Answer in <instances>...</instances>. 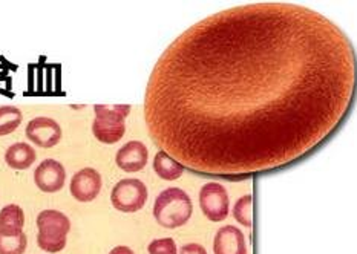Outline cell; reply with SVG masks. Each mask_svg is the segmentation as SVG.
Segmentation results:
<instances>
[{
	"mask_svg": "<svg viewBox=\"0 0 357 254\" xmlns=\"http://www.w3.org/2000/svg\"><path fill=\"white\" fill-rule=\"evenodd\" d=\"M147 201V187L143 181L126 178L115 184L111 193V203L115 210L135 213L142 210Z\"/></svg>",
	"mask_w": 357,
	"mask_h": 254,
	"instance_id": "obj_5",
	"label": "cell"
},
{
	"mask_svg": "<svg viewBox=\"0 0 357 254\" xmlns=\"http://www.w3.org/2000/svg\"><path fill=\"white\" fill-rule=\"evenodd\" d=\"M36 150L26 143H15L6 149L5 161L14 170H26L34 164Z\"/></svg>",
	"mask_w": 357,
	"mask_h": 254,
	"instance_id": "obj_12",
	"label": "cell"
},
{
	"mask_svg": "<svg viewBox=\"0 0 357 254\" xmlns=\"http://www.w3.org/2000/svg\"><path fill=\"white\" fill-rule=\"evenodd\" d=\"M356 81L354 46L324 14L241 5L192 25L161 54L146 86V126L160 150L193 172H268L337 132Z\"/></svg>",
	"mask_w": 357,
	"mask_h": 254,
	"instance_id": "obj_1",
	"label": "cell"
},
{
	"mask_svg": "<svg viewBox=\"0 0 357 254\" xmlns=\"http://www.w3.org/2000/svg\"><path fill=\"white\" fill-rule=\"evenodd\" d=\"M193 207L192 199L184 190L170 187L161 191L153 204V216L165 228H178L189 222Z\"/></svg>",
	"mask_w": 357,
	"mask_h": 254,
	"instance_id": "obj_2",
	"label": "cell"
},
{
	"mask_svg": "<svg viewBox=\"0 0 357 254\" xmlns=\"http://www.w3.org/2000/svg\"><path fill=\"white\" fill-rule=\"evenodd\" d=\"M253 196L252 195H244L241 196L235 207H234V216L239 222L241 225H244L247 228L252 227V218H253Z\"/></svg>",
	"mask_w": 357,
	"mask_h": 254,
	"instance_id": "obj_17",
	"label": "cell"
},
{
	"mask_svg": "<svg viewBox=\"0 0 357 254\" xmlns=\"http://www.w3.org/2000/svg\"><path fill=\"white\" fill-rule=\"evenodd\" d=\"M147 158H149L147 145H144L142 141H129L117 152L115 163L121 170L134 173L143 170L147 164Z\"/></svg>",
	"mask_w": 357,
	"mask_h": 254,
	"instance_id": "obj_10",
	"label": "cell"
},
{
	"mask_svg": "<svg viewBox=\"0 0 357 254\" xmlns=\"http://www.w3.org/2000/svg\"><path fill=\"white\" fill-rule=\"evenodd\" d=\"M37 244L43 251L59 253L66 247V236L71 232V221L59 210H43L37 216Z\"/></svg>",
	"mask_w": 357,
	"mask_h": 254,
	"instance_id": "obj_4",
	"label": "cell"
},
{
	"mask_svg": "<svg viewBox=\"0 0 357 254\" xmlns=\"http://www.w3.org/2000/svg\"><path fill=\"white\" fill-rule=\"evenodd\" d=\"M215 254H247L245 236L239 228L226 225L216 232L213 241Z\"/></svg>",
	"mask_w": 357,
	"mask_h": 254,
	"instance_id": "obj_11",
	"label": "cell"
},
{
	"mask_svg": "<svg viewBox=\"0 0 357 254\" xmlns=\"http://www.w3.org/2000/svg\"><path fill=\"white\" fill-rule=\"evenodd\" d=\"M26 136L31 143H34L38 148L51 149L61 140V127L56 120L37 117L28 122Z\"/></svg>",
	"mask_w": 357,
	"mask_h": 254,
	"instance_id": "obj_7",
	"label": "cell"
},
{
	"mask_svg": "<svg viewBox=\"0 0 357 254\" xmlns=\"http://www.w3.org/2000/svg\"><path fill=\"white\" fill-rule=\"evenodd\" d=\"M66 170L56 159H45L37 166L34 182L43 193H57L65 186Z\"/></svg>",
	"mask_w": 357,
	"mask_h": 254,
	"instance_id": "obj_9",
	"label": "cell"
},
{
	"mask_svg": "<svg viewBox=\"0 0 357 254\" xmlns=\"http://www.w3.org/2000/svg\"><path fill=\"white\" fill-rule=\"evenodd\" d=\"M180 254H207L206 248L199 244H188L181 248Z\"/></svg>",
	"mask_w": 357,
	"mask_h": 254,
	"instance_id": "obj_19",
	"label": "cell"
},
{
	"mask_svg": "<svg viewBox=\"0 0 357 254\" xmlns=\"http://www.w3.org/2000/svg\"><path fill=\"white\" fill-rule=\"evenodd\" d=\"M23 225H25V213H23L22 207L15 204L3 207L0 212V232H23Z\"/></svg>",
	"mask_w": 357,
	"mask_h": 254,
	"instance_id": "obj_14",
	"label": "cell"
},
{
	"mask_svg": "<svg viewBox=\"0 0 357 254\" xmlns=\"http://www.w3.org/2000/svg\"><path fill=\"white\" fill-rule=\"evenodd\" d=\"M199 207L204 216L212 222L227 219L230 201L226 187L220 182H207L199 191Z\"/></svg>",
	"mask_w": 357,
	"mask_h": 254,
	"instance_id": "obj_6",
	"label": "cell"
},
{
	"mask_svg": "<svg viewBox=\"0 0 357 254\" xmlns=\"http://www.w3.org/2000/svg\"><path fill=\"white\" fill-rule=\"evenodd\" d=\"M153 170L161 180L165 181H175L184 173V166L178 163L176 159L166 153L165 150H158L153 158Z\"/></svg>",
	"mask_w": 357,
	"mask_h": 254,
	"instance_id": "obj_13",
	"label": "cell"
},
{
	"mask_svg": "<svg viewBox=\"0 0 357 254\" xmlns=\"http://www.w3.org/2000/svg\"><path fill=\"white\" fill-rule=\"evenodd\" d=\"M28 239L23 232H0V254H23L26 251Z\"/></svg>",
	"mask_w": 357,
	"mask_h": 254,
	"instance_id": "obj_15",
	"label": "cell"
},
{
	"mask_svg": "<svg viewBox=\"0 0 357 254\" xmlns=\"http://www.w3.org/2000/svg\"><path fill=\"white\" fill-rule=\"evenodd\" d=\"M109 254H134L129 247H124V245H119V247H115L111 250Z\"/></svg>",
	"mask_w": 357,
	"mask_h": 254,
	"instance_id": "obj_20",
	"label": "cell"
},
{
	"mask_svg": "<svg viewBox=\"0 0 357 254\" xmlns=\"http://www.w3.org/2000/svg\"><path fill=\"white\" fill-rule=\"evenodd\" d=\"M22 122V112L14 106L0 107V136L13 134Z\"/></svg>",
	"mask_w": 357,
	"mask_h": 254,
	"instance_id": "obj_16",
	"label": "cell"
},
{
	"mask_svg": "<svg viewBox=\"0 0 357 254\" xmlns=\"http://www.w3.org/2000/svg\"><path fill=\"white\" fill-rule=\"evenodd\" d=\"M149 254H176L178 248L174 239L170 237H162V239H155L147 247Z\"/></svg>",
	"mask_w": 357,
	"mask_h": 254,
	"instance_id": "obj_18",
	"label": "cell"
},
{
	"mask_svg": "<svg viewBox=\"0 0 357 254\" xmlns=\"http://www.w3.org/2000/svg\"><path fill=\"white\" fill-rule=\"evenodd\" d=\"M96 120L92 125V134L100 143L115 144L119 143L126 132V120L130 113L129 104H96L94 106Z\"/></svg>",
	"mask_w": 357,
	"mask_h": 254,
	"instance_id": "obj_3",
	"label": "cell"
},
{
	"mask_svg": "<svg viewBox=\"0 0 357 254\" xmlns=\"http://www.w3.org/2000/svg\"><path fill=\"white\" fill-rule=\"evenodd\" d=\"M69 190L79 203L94 201L102 191V175L96 168H82L73 176Z\"/></svg>",
	"mask_w": 357,
	"mask_h": 254,
	"instance_id": "obj_8",
	"label": "cell"
}]
</instances>
